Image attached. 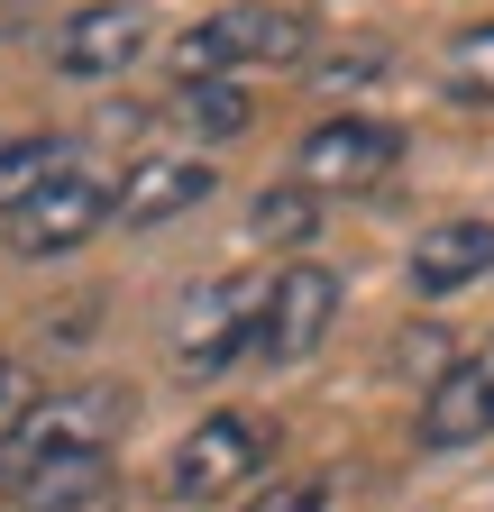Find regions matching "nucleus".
<instances>
[{"mask_svg": "<svg viewBox=\"0 0 494 512\" xmlns=\"http://www.w3.org/2000/svg\"><path fill=\"white\" fill-rule=\"evenodd\" d=\"M440 92L467 101V110H494V19L458 28V37L440 46Z\"/></svg>", "mask_w": 494, "mask_h": 512, "instance_id": "obj_14", "label": "nucleus"}, {"mask_svg": "<svg viewBox=\"0 0 494 512\" xmlns=\"http://www.w3.org/2000/svg\"><path fill=\"white\" fill-rule=\"evenodd\" d=\"M394 165H403V128L376 119V110H330V119L302 128V147H293V183H312L321 202H339V192H376Z\"/></svg>", "mask_w": 494, "mask_h": 512, "instance_id": "obj_3", "label": "nucleus"}, {"mask_svg": "<svg viewBox=\"0 0 494 512\" xmlns=\"http://www.w3.org/2000/svg\"><path fill=\"white\" fill-rule=\"evenodd\" d=\"M312 55V19L284 10V0H238V10H211L174 37V83L193 74H293V64Z\"/></svg>", "mask_w": 494, "mask_h": 512, "instance_id": "obj_1", "label": "nucleus"}, {"mask_svg": "<svg viewBox=\"0 0 494 512\" xmlns=\"http://www.w3.org/2000/svg\"><path fill=\"white\" fill-rule=\"evenodd\" d=\"M266 421L257 412H202L165 458V503H220L247 494V476H266Z\"/></svg>", "mask_w": 494, "mask_h": 512, "instance_id": "obj_5", "label": "nucleus"}, {"mask_svg": "<svg viewBox=\"0 0 494 512\" xmlns=\"http://www.w3.org/2000/svg\"><path fill=\"white\" fill-rule=\"evenodd\" d=\"M494 275V220H440V229H421L412 247V293L421 302H449L467 284Z\"/></svg>", "mask_w": 494, "mask_h": 512, "instance_id": "obj_11", "label": "nucleus"}, {"mask_svg": "<svg viewBox=\"0 0 494 512\" xmlns=\"http://www.w3.org/2000/svg\"><path fill=\"white\" fill-rule=\"evenodd\" d=\"M211 156H193V147H165V156H138L129 174L110 183V220L119 229H165V220H183V211H202L211 202Z\"/></svg>", "mask_w": 494, "mask_h": 512, "instance_id": "obj_10", "label": "nucleus"}, {"mask_svg": "<svg viewBox=\"0 0 494 512\" xmlns=\"http://www.w3.org/2000/svg\"><path fill=\"white\" fill-rule=\"evenodd\" d=\"M312 229H321V192L284 174V183L266 192V202H257V238H275V247H293V238H312Z\"/></svg>", "mask_w": 494, "mask_h": 512, "instance_id": "obj_15", "label": "nucleus"}, {"mask_svg": "<svg viewBox=\"0 0 494 512\" xmlns=\"http://www.w3.org/2000/svg\"><path fill=\"white\" fill-rule=\"evenodd\" d=\"M119 421H129V394L119 384H83V394H46L19 412V430L0 439V485L28 476V467H55V458H110Z\"/></svg>", "mask_w": 494, "mask_h": 512, "instance_id": "obj_2", "label": "nucleus"}, {"mask_svg": "<svg viewBox=\"0 0 494 512\" xmlns=\"http://www.w3.org/2000/svg\"><path fill=\"white\" fill-rule=\"evenodd\" d=\"M238 512H330V485L321 476H284V485H257Z\"/></svg>", "mask_w": 494, "mask_h": 512, "instance_id": "obj_16", "label": "nucleus"}, {"mask_svg": "<svg viewBox=\"0 0 494 512\" xmlns=\"http://www.w3.org/2000/svg\"><path fill=\"white\" fill-rule=\"evenodd\" d=\"M156 46V10L147 0H83V10L55 28V74H74V83H110V74H129V64Z\"/></svg>", "mask_w": 494, "mask_h": 512, "instance_id": "obj_8", "label": "nucleus"}, {"mask_svg": "<svg viewBox=\"0 0 494 512\" xmlns=\"http://www.w3.org/2000/svg\"><path fill=\"white\" fill-rule=\"evenodd\" d=\"M339 320V275L312 266V256H293V266L266 275V311H257V357L266 366H302Z\"/></svg>", "mask_w": 494, "mask_h": 512, "instance_id": "obj_7", "label": "nucleus"}, {"mask_svg": "<svg viewBox=\"0 0 494 512\" xmlns=\"http://www.w3.org/2000/svg\"><path fill=\"white\" fill-rule=\"evenodd\" d=\"M257 311H266V275H211V284L183 293L165 357L183 375H220L238 357H257Z\"/></svg>", "mask_w": 494, "mask_h": 512, "instance_id": "obj_4", "label": "nucleus"}, {"mask_svg": "<svg viewBox=\"0 0 494 512\" xmlns=\"http://www.w3.org/2000/svg\"><path fill=\"white\" fill-rule=\"evenodd\" d=\"M165 119L183 128V138H238V128L257 119V92H247L238 74H193V83H174Z\"/></svg>", "mask_w": 494, "mask_h": 512, "instance_id": "obj_12", "label": "nucleus"}, {"mask_svg": "<svg viewBox=\"0 0 494 512\" xmlns=\"http://www.w3.org/2000/svg\"><path fill=\"white\" fill-rule=\"evenodd\" d=\"M101 220H110V183L92 165H65L55 183L19 192V202L0 211V247H10V256H74Z\"/></svg>", "mask_w": 494, "mask_h": 512, "instance_id": "obj_6", "label": "nucleus"}, {"mask_svg": "<svg viewBox=\"0 0 494 512\" xmlns=\"http://www.w3.org/2000/svg\"><path fill=\"white\" fill-rule=\"evenodd\" d=\"M412 439L421 448H476V439H494V339L485 348H467L458 366H440L430 375V394H421V412H412Z\"/></svg>", "mask_w": 494, "mask_h": 512, "instance_id": "obj_9", "label": "nucleus"}, {"mask_svg": "<svg viewBox=\"0 0 494 512\" xmlns=\"http://www.w3.org/2000/svg\"><path fill=\"white\" fill-rule=\"evenodd\" d=\"M65 165H83V147H74V138H55V128H37V138H0V211H10L19 192L55 183Z\"/></svg>", "mask_w": 494, "mask_h": 512, "instance_id": "obj_13", "label": "nucleus"}]
</instances>
